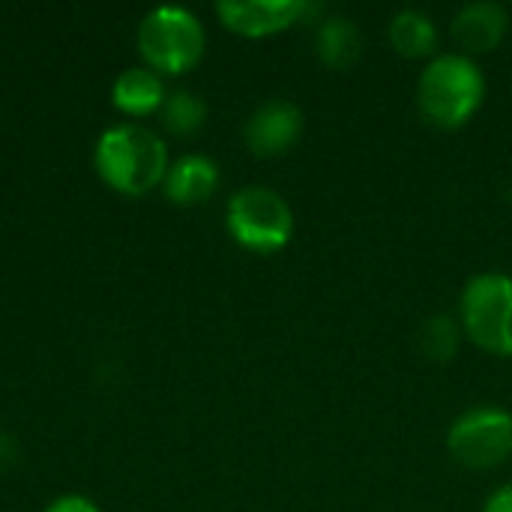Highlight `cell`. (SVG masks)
Here are the masks:
<instances>
[{
    "instance_id": "obj_13",
    "label": "cell",
    "mask_w": 512,
    "mask_h": 512,
    "mask_svg": "<svg viewBox=\"0 0 512 512\" xmlns=\"http://www.w3.org/2000/svg\"><path fill=\"white\" fill-rule=\"evenodd\" d=\"M390 42L405 57H432L438 48V27L423 9H399L390 21Z\"/></svg>"
},
{
    "instance_id": "obj_2",
    "label": "cell",
    "mask_w": 512,
    "mask_h": 512,
    "mask_svg": "<svg viewBox=\"0 0 512 512\" xmlns=\"http://www.w3.org/2000/svg\"><path fill=\"white\" fill-rule=\"evenodd\" d=\"M96 168L102 180L123 195H144L168 174L165 141L138 123H120L99 135Z\"/></svg>"
},
{
    "instance_id": "obj_11",
    "label": "cell",
    "mask_w": 512,
    "mask_h": 512,
    "mask_svg": "<svg viewBox=\"0 0 512 512\" xmlns=\"http://www.w3.org/2000/svg\"><path fill=\"white\" fill-rule=\"evenodd\" d=\"M165 84L162 78L153 72V69H144V66H129L117 75L114 87H111V102L126 111V114H153L162 108L165 102Z\"/></svg>"
},
{
    "instance_id": "obj_7",
    "label": "cell",
    "mask_w": 512,
    "mask_h": 512,
    "mask_svg": "<svg viewBox=\"0 0 512 512\" xmlns=\"http://www.w3.org/2000/svg\"><path fill=\"white\" fill-rule=\"evenodd\" d=\"M315 6L306 0H219L216 15L222 24L240 36H270L303 15H309Z\"/></svg>"
},
{
    "instance_id": "obj_3",
    "label": "cell",
    "mask_w": 512,
    "mask_h": 512,
    "mask_svg": "<svg viewBox=\"0 0 512 512\" xmlns=\"http://www.w3.org/2000/svg\"><path fill=\"white\" fill-rule=\"evenodd\" d=\"M204 27L186 6H156L138 24V51L156 72L180 75L204 54Z\"/></svg>"
},
{
    "instance_id": "obj_9",
    "label": "cell",
    "mask_w": 512,
    "mask_h": 512,
    "mask_svg": "<svg viewBox=\"0 0 512 512\" xmlns=\"http://www.w3.org/2000/svg\"><path fill=\"white\" fill-rule=\"evenodd\" d=\"M510 27V15L495 0H474L453 15V36L465 48V54L495 51Z\"/></svg>"
},
{
    "instance_id": "obj_4",
    "label": "cell",
    "mask_w": 512,
    "mask_h": 512,
    "mask_svg": "<svg viewBox=\"0 0 512 512\" xmlns=\"http://www.w3.org/2000/svg\"><path fill=\"white\" fill-rule=\"evenodd\" d=\"M228 231L249 252H279L294 237V213L270 186H243L228 201Z\"/></svg>"
},
{
    "instance_id": "obj_15",
    "label": "cell",
    "mask_w": 512,
    "mask_h": 512,
    "mask_svg": "<svg viewBox=\"0 0 512 512\" xmlns=\"http://www.w3.org/2000/svg\"><path fill=\"white\" fill-rule=\"evenodd\" d=\"M459 342L462 330L450 315H432L417 333V345L432 363H450L459 351Z\"/></svg>"
},
{
    "instance_id": "obj_8",
    "label": "cell",
    "mask_w": 512,
    "mask_h": 512,
    "mask_svg": "<svg viewBox=\"0 0 512 512\" xmlns=\"http://www.w3.org/2000/svg\"><path fill=\"white\" fill-rule=\"evenodd\" d=\"M300 132H303V111L291 99L261 102L243 126L246 144L258 156H279L291 150Z\"/></svg>"
},
{
    "instance_id": "obj_10",
    "label": "cell",
    "mask_w": 512,
    "mask_h": 512,
    "mask_svg": "<svg viewBox=\"0 0 512 512\" xmlns=\"http://www.w3.org/2000/svg\"><path fill=\"white\" fill-rule=\"evenodd\" d=\"M219 186V165L210 156L189 153L180 156L165 174V195L177 204L207 201Z\"/></svg>"
},
{
    "instance_id": "obj_5",
    "label": "cell",
    "mask_w": 512,
    "mask_h": 512,
    "mask_svg": "<svg viewBox=\"0 0 512 512\" xmlns=\"http://www.w3.org/2000/svg\"><path fill=\"white\" fill-rule=\"evenodd\" d=\"M459 312L474 345L495 357H512V279L507 273H477L468 279Z\"/></svg>"
},
{
    "instance_id": "obj_17",
    "label": "cell",
    "mask_w": 512,
    "mask_h": 512,
    "mask_svg": "<svg viewBox=\"0 0 512 512\" xmlns=\"http://www.w3.org/2000/svg\"><path fill=\"white\" fill-rule=\"evenodd\" d=\"M483 512H512V483L510 486H501V489L486 501V510Z\"/></svg>"
},
{
    "instance_id": "obj_1",
    "label": "cell",
    "mask_w": 512,
    "mask_h": 512,
    "mask_svg": "<svg viewBox=\"0 0 512 512\" xmlns=\"http://www.w3.org/2000/svg\"><path fill=\"white\" fill-rule=\"evenodd\" d=\"M486 75L465 51H444L429 60L417 81L420 111L441 129L465 126L483 105Z\"/></svg>"
},
{
    "instance_id": "obj_16",
    "label": "cell",
    "mask_w": 512,
    "mask_h": 512,
    "mask_svg": "<svg viewBox=\"0 0 512 512\" xmlns=\"http://www.w3.org/2000/svg\"><path fill=\"white\" fill-rule=\"evenodd\" d=\"M45 512H99V507L93 501L81 498V495H63L54 504H48Z\"/></svg>"
},
{
    "instance_id": "obj_6",
    "label": "cell",
    "mask_w": 512,
    "mask_h": 512,
    "mask_svg": "<svg viewBox=\"0 0 512 512\" xmlns=\"http://www.w3.org/2000/svg\"><path fill=\"white\" fill-rule=\"evenodd\" d=\"M450 456L471 468L489 471L512 456V414L495 405H477L465 411L447 435Z\"/></svg>"
},
{
    "instance_id": "obj_12",
    "label": "cell",
    "mask_w": 512,
    "mask_h": 512,
    "mask_svg": "<svg viewBox=\"0 0 512 512\" xmlns=\"http://www.w3.org/2000/svg\"><path fill=\"white\" fill-rule=\"evenodd\" d=\"M315 51L330 69H348L363 54V33L354 18L330 15L315 30Z\"/></svg>"
},
{
    "instance_id": "obj_14",
    "label": "cell",
    "mask_w": 512,
    "mask_h": 512,
    "mask_svg": "<svg viewBox=\"0 0 512 512\" xmlns=\"http://www.w3.org/2000/svg\"><path fill=\"white\" fill-rule=\"evenodd\" d=\"M162 123L171 135H195L201 126H204V117H207V105L201 96L189 93V90H177V93H168L165 102H162Z\"/></svg>"
}]
</instances>
